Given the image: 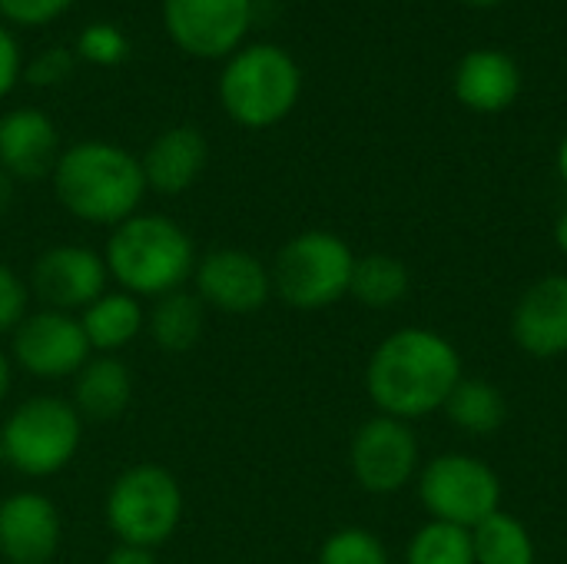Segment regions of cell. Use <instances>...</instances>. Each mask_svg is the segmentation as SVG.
<instances>
[{
  "label": "cell",
  "instance_id": "obj_22",
  "mask_svg": "<svg viewBox=\"0 0 567 564\" xmlns=\"http://www.w3.org/2000/svg\"><path fill=\"white\" fill-rule=\"evenodd\" d=\"M445 416L468 435H495L508 419V402L498 386L462 376L445 399Z\"/></svg>",
  "mask_w": 567,
  "mask_h": 564
},
{
  "label": "cell",
  "instance_id": "obj_11",
  "mask_svg": "<svg viewBox=\"0 0 567 564\" xmlns=\"http://www.w3.org/2000/svg\"><path fill=\"white\" fill-rule=\"evenodd\" d=\"M349 465L355 482L372 495L402 492L419 469V439L409 422L392 416L369 419L349 449Z\"/></svg>",
  "mask_w": 567,
  "mask_h": 564
},
{
  "label": "cell",
  "instance_id": "obj_1",
  "mask_svg": "<svg viewBox=\"0 0 567 564\" xmlns=\"http://www.w3.org/2000/svg\"><path fill=\"white\" fill-rule=\"evenodd\" d=\"M462 379L458 349L432 329H399L382 339L365 366V389L379 416L402 422L445 409Z\"/></svg>",
  "mask_w": 567,
  "mask_h": 564
},
{
  "label": "cell",
  "instance_id": "obj_14",
  "mask_svg": "<svg viewBox=\"0 0 567 564\" xmlns=\"http://www.w3.org/2000/svg\"><path fill=\"white\" fill-rule=\"evenodd\" d=\"M60 548L56 505L40 492H17L0 502V558L7 564H50Z\"/></svg>",
  "mask_w": 567,
  "mask_h": 564
},
{
  "label": "cell",
  "instance_id": "obj_15",
  "mask_svg": "<svg viewBox=\"0 0 567 564\" xmlns=\"http://www.w3.org/2000/svg\"><path fill=\"white\" fill-rule=\"evenodd\" d=\"M512 339L532 359L567 352V276H545L525 289L512 312Z\"/></svg>",
  "mask_w": 567,
  "mask_h": 564
},
{
  "label": "cell",
  "instance_id": "obj_26",
  "mask_svg": "<svg viewBox=\"0 0 567 564\" xmlns=\"http://www.w3.org/2000/svg\"><path fill=\"white\" fill-rule=\"evenodd\" d=\"M319 564H389V552L369 529H339L332 532L322 548Z\"/></svg>",
  "mask_w": 567,
  "mask_h": 564
},
{
  "label": "cell",
  "instance_id": "obj_21",
  "mask_svg": "<svg viewBox=\"0 0 567 564\" xmlns=\"http://www.w3.org/2000/svg\"><path fill=\"white\" fill-rule=\"evenodd\" d=\"M203 326H206V306H203V299L196 293H189L183 286L176 293H166V296L153 299L143 329L150 332V339L163 352L179 356V352H189L199 342Z\"/></svg>",
  "mask_w": 567,
  "mask_h": 564
},
{
  "label": "cell",
  "instance_id": "obj_8",
  "mask_svg": "<svg viewBox=\"0 0 567 564\" xmlns=\"http://www.w3.org/2000/svg\"><path fill=\"white\" fill-rule=\"evenodd\" d=\"M419 499L432 522L475 529L502 505V482L492 472V465L462 455L445 452L432 459L419 475Z\"/></svg>",
  "mask_w": 567,
  "mask_h": 564
},
{
  "label": "cell",
  "instance_id": "obj_4",
  "mask_svg": "<svg viewBox=\"0 0 567 564\" xmlns=\"http://www.w3.org/2000/svg\"><path fill=\"white\" fill-rule=\"evenodd\" d=\"M302 93L299 63L272 43H246L226 57L219 73V103L246 130L282 123Z\"/></svg>",
  "mask_w": 567,
  "mask_h": 564
},
{
  "label": "cell",
  "instance_id": "obj_19",
  "mask_svg": "<svg viewBox=\"0 0 567 564\" xmlns=\"http://www.w3.org/2000/svg\"><path fill=\"white\" fill-rule=\"evenodd\" d=\"M133 399L130 366L116 356H90L86 366L73 376V409L80 419H116Z\"/></svg>",
  "mask_w": 567,
  "mask_h": 564
},
{
  "label": "cell",
  "instance_id": "obj_37",
  "mask_svg": "<svg viewBox=\"0 0 567 564\" xmlns=\"http://www.w3.org/2000/svg\"><path fill=\"white\" fill-rule=\"evenodd\" d=\"M465 3H472V7H495V3H502V0H465Z\"/></svg>",
  "mask_w": 567,
  "mask_h": 564
},
{
  "label": "cell",
  "instance_id": "obj_29",
  "mask_svg": "<svg viewBox=\"0 0 567 564\" xmlns=\"http://www.w3.org/2000/svg\"><path fill=\"white\" fill-rule=\"evenodd\" d=\"M73 66H76V53L73 50H66V47H47L33 60H27L23 76L33 86H56V83H63L73 73Z\"/></svg>",
  "mask_w": 567,
  "mask_h": 564
},
{
  "label": "cell",
  "instance_id": "obj_12",
  "mask_svg": "<svg viewBox=\"0 0 567 564\" xmlns=\"http://www.w3.org/2000/svg\"><path fill=\"white\" fill-rule=\"evenodd\" d=\"M110 273L100 253L86 246H50L30 276L33 296L43 302V309L56 312H83L90 302H96L106 293Z\"/></svg>",
  "mask_w": 567,
  "mask_h": 564
},
{
  "label": "cell",
  "instance_id": "obj_7",
  "mask_svg": "<svg viewBox=\"0 0 567 564\" xmlns=\"http://www.w3.org/2000/svg\"><path fill=\"white\" fill-rule=\"evenodd\" d=\"M183 519V489L173 472L159 465L126 469L106 495V525L120 545L159 548Z\"/></svg>",
  "mask_w": 567,
  "mask_h": 564
},
{
  "label": "cell",
  "instance_id": "obj_31",
  "mask_svg": "<svg viewBox=\"0 0 567 564\" xmlns=\"http://www.w3.org/2000/svg\"><path fill=\"white\" fill-rule=\"evenodd\" d=\"M23 76V53L17 37L10 33V27L0 20V96H7L17 80Z\"/></svg>",
  "mask_w": 567,
  "mask_h": 564
},
{
  "label": "cell",
  "instance_id": "obj_23",
  "mask_svg": "<svg viewBox=\"0 0 567 564\" xmlns=\"http://www.w3.org/2000/svg\"><path fill=\"white\" fill-rule=\"evenodd\" d=\"M409 286H412V276L405 263L395 256L375 253V256L355 259L349 296H355L362 306H372V309H392L409 296Z\"/></svg>",
  "mask_w": 567,
  "mask_h": 564
},
{
  "label": "cell",
  "instance_id": "obj_3",
  "mask_svg": "<svg viewBox=\"0 0 567 564\" xmlns=\"http://www.w3.org/2000/svg\"><path fill=\"white\" fill-rule=\"evenodd\" d=\"M110 279L136 299H159L193 279L196 253L189 233L159 213H133L113 226L103 253Z\"/></svg>",
  "mask_w": 567,
  "mask_h": 564
},
{
  "label": "cell",
  "instance_id": "obj_20",
  "mask_svg": "<svg viewBox=\"0 0 567 564\" xmlns=\"http://www.w3.org/2000/svg\"><path fill=\"white\" fill-rule=\"evenodd\" d=\"M80 326L96 356H116L123 346H130L143 332L146 312L136 296L123 289H113V293L106 289L96 302H90L80 312Z\"/></svg>",
  "mask_w": 567,
  "mask_h": 564
},
{
  "label": "cell",
  "instance_id": "obj_2",
  "mask_svg": "<svg viewBox=\"0 0 567 564\" xmlns=\"http://www.w3.org/2000/svg\"><path fill=\"white\" fill-rule=\"evenodd\" d=\"M50 176L63 209L93 226H120L146 196L140 156L106 140L66 146Z\"/></svg>",
  "mask_w": 567,
  "mask_h": 564
},
{
  "label": "cell",
  "instance_id": "obj_5",
  "mask_svg": "<svg viewBox=\"0 0 567 564\" xmlns=\"http://www.w3.org/2000/svg\"><path fill=\"white\" fill-rule=\"evenodd\" d=\"M83 419L66 399L37 396L20 402L0 425L3 462L30 479H47L66 469L80 449Z\"/></svg>",
  "mask_w": 567,
  "mask_h": 564
},
{
  "label": "cell",
  "instance_id": "obj_9",
  "mask_svg": "<svg viewBox=\"0 0 567 564\" xmlns=\"http://www.w3.org/2000/svg\"><path fill=\"white\" fill-rule=\"evenodd\" d=\"M256 0H163L169 40L199 60L229 57L252 27Z\"/></svg>",
  "mask_w": 567,
  "mask_h": 564
},
{
  "label": "cell",
  "instance_id": "obj_32",
  "mask_svg": "<svg viewBox=\"0 0 567 564\" xmlns=\"http://www.w3.org/2000/svg\"><path fill=\"white\" fill-rule=\"evenodd\" d=\"M103 564H156V555L150 548H133V545H120L106 555Z\"/></svg>",
  "mask_w": 567,
  "mask_h": 564
},
{
  "label": "cell",
  "instance_id": "obj_18",
  "mask_svg": "<svg viewBox=\"0 0 567 564\" xmlns=\"http://www.w3.org/2000/svg\"><path fill=\"white\" fill-rule=\"evenodd\" d=\"M518 63L498 50H475L455 70V96L478 113H498L518 100Z\"/></svg>",
  "mask_w": 567,
  "mask_h": 564
},
{
  "label": "cell",
  "instance_id": "obj_33",
  "mask_svg": "<svg viewBox=\"0 0 567 564\" xmlns=\"http://www.w3.org/2000/svg\"><path fill=\"white\" fill-rule=\"evenodd\" d=\"M7 392H10V359L0 352V402L7 399Z\"/></svg>",
  "mask_w": 567,
  "mask_h": 564
},
{
  "label": "cell",
  "instance_id": "obj_38",
  "mask_svg": "<svg viewBox=\"0 0 567 564\" xmlns=\"http://www.w3.org/2000/svg\"><path fill=\"white\" fill-rule=\"evenodd\" d=\"M0 465H3V449H0Z\"/></svg>",
  "mask_w": 567,
  "mask_h": 564
},
{
  "label": "cell",
  "instance_id": "obj_25",
  "mask_svg": "<svg viewBox=\"0 0 567 564\" xmlns=\"http://www.w3.org/2000/svg\"><path fill=\"white\" fill-rule=\"evenodd\" d=\"M405 564H475L472 532L445 522H429L412 535Z\"/></svg>",
  "mask_w": 567,
  "mask_h": 564
},
{
  "label": "cell",
  "instance_id": "obj_35",
  "mask_svg": "<svg viewBox=\"0 0 567 564\" xmlns=\"http://www.w3.org/2000/svg\"><path fill=\"white\" fill-rule=\"evenodd\" d=\"M555 243H558V249L567 256V209L561 213V219H558V226H555Z\"/></svg>",
  "mask_w": 567,
  "mask_h": 564
},
{
  "label": "cell",
  "instance_id": "obj_30",
  "mask_svg": "<svg viewBox=\"0 0 567 564\" xmlns=\"http://www.w3.org/2000/svg\"><path fill=\"white\" fill-rule=\"evenodd\" d=\"M27 302H30L27 283L7 263H0V332H13L27 319Z\"/></svg>",
  "mask_w": 567,
  "mask_h": 564
},
{
  "label": "cell",
  "instance_id": "obj_13",
  "mask_svg": "<svg viewBox=\"0 0 567 564\" xmlns=\"http://www.w3.org/2000/svg\"><path fill=\"white\" fill-rule=\"evenodd\" d=\"M193 293L219 312H256L272 296V273L246 249H213L193 269Z\"/></svg>",
  "mask_w": 567,
  "mask_h": 564
},
{
  "label": "cell",
  "instance_id": "obj_36",
  "mask_svg": "<svg viewBox=\"0 0 567 564\" xmlns=\"http://www.w3.org/2000/svg\"><path fill=\"white\" fill-rule=\"evenodd\" d=\"M558 170H561V180L567 183V136L561 140V150H558Z\"/></svg>",
  "mask_w": 567,
  "mask_h": 564
},
{
  "label": "cell",
  "instance_id": "obj_16",
  "mask_svg": "<svg viewBox=\"0 0 567 564\" xmlns=\"http://www.w3.org/2000/svg\"><path fill=\"white\" fill-rule=\"evenodd\" d=\"M60 133L37 106H17L0 116V170L10 180H43L60 160Z\"/></svg>",
  "mask_w": 567,
  "mask_h": 564
},
{
  "label": "cell",
  "instance_id": "obj_34",
  "mask_svg": "<svg viewBox=\"0 0 567 564\" xmlns=\"http://www.w3.org/2000/svg\"><path fill=\"white\" fill-rule=\"evenodd\" d=\"M10 193H13V180L0 170V216H3V209L10 206Z\"/></svg>",
  "mask_w": 567,
  "mask_h": 564
},
{
  "label": "cell",
  "instance_id": "obj_10",
  "mask_svg": "<svg viewBox=\"0 0 567 564\" xmlns=\"http://www.w3.org/2000/svg\"><path fill=\"white\" fill-rule=\"evenodd\" d=\"M13 362L37 379H66L76 376L93 356L80 316L40 309L27 312V319L13 329Z\"/></svg>",
  "mask_w": 567,
  "mask_h": 564
},
{
  "label": "cell",
  "instance_id": "obj_27",
  "mask_svg": "<svg viewBox=\"0 0 567 564\" xmlns=\"http://www.w3.org/2000/svg\"><path fill=\"white\" fill-rule=\"evenodd\" d=\"M76 53L86 60V63H96V66H116L126 60L130 53V40L120 27L113 23H86L76 37Z\"/></svg>",
  "mask_w": 567,
  "mask_h": 564
},
{
  "label": "cell",
  "instance_id": "obj_24",
  "mask_svg": "<svg viewBox=\"0 0 567 564\" xmlns=\"http://www.w3.org/2000/svg\"><path fill=\"white\" fill-rule=\"evenodd\" d=\"M472 548L475 564H535V542L528 529L502 509L472 529Z\"/></svg>",
  "mask_w": 567,
  "mask_h": 564
},
{
  "label": "cell",
  "instance_id": "obj_6",
  "mask_svg": "<svg viewBox=\"0 0 567 564\" xmlns=\"http://www.w3.org/2000/svg\"><path fill=\"white\" fill-rule=\"evenodd\" d=\"M355 256L349 243L326 229L292 236L272 263V293L296 309H326L349 296Z\"/></svg>",
  "mask_w": 567,
  "mask_h": 564
},
{
  "label": "cell",
  "instance_id": "obj_28",
  "mask_svg": "<svg viewBox=\"0 0 567 564\" xmlns=\"http://www.w3.org/2000/svg\"><path fill=\"white\" fill-rule=\"evenodd\" d=\"M70 7L73 0H0V17L13 27H47Z\"/></svg>",
  "mask_w": 567,
  "mask_h": 564
},
{
  "label": "cell",
  "instance_id": "obj_17",
  "mask_svg": "<svg viewBox=\"0 0 567 564\" xmlns=\"http://www.w3.org/2000/svg\"><path fill=\"white\" fill-rule=\"evenodd\" d=\"M209 163V143L196 126H169L140 156L146 189L163 193V196H179L186 193L206 170Z\"/></svg>",
  "mask_w": 567,
  "mask_h": 564
}]
</instances>
